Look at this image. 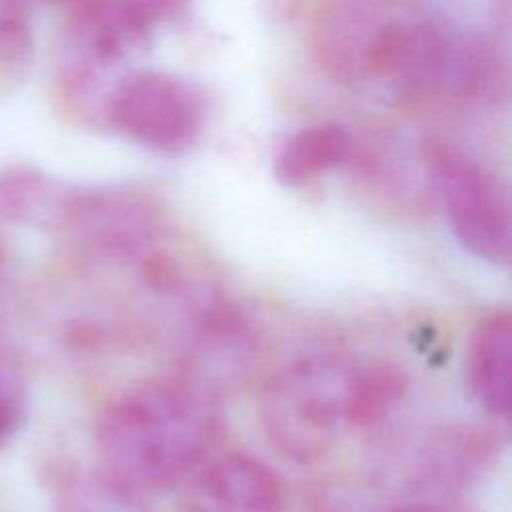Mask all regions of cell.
Instances as JSON below:
<instances>
[{
    "instance_id": "9a60e30c",
    "label": "cell",
    "mask_w": 512,
    "mask_h": 512,
    "mask_svg": "<svg viewBox=\"0 0 512 512\" xmlns=\"http://www.w3.org/2000/svg\"><path fill=\"white\" fill-rule=\"evenodd\" d=\"M386 512H438V510L428 504H422V502H412V504H402V506L390 508Z\"/></svg>"
},
{
    "instance_id": "7a4b0ae2",
    "label": "cell",
    "mask_w": 512,
    "mask_h": 512,
    "mask_svg": "<svg viewBox=\"0 0 512 512\" xmlns=\"http://www.w3.org/2000/svg\"><path fill=\"white\" fill-rule=\"evenodd\" d=\"M212 394L188 380L138 384L100 412L96 454L112 486L162 492L196 472L220 436Z\"/></svg>"
},
{
    "instance_id": "277c9868",
    "label": "cell",
    "mask_w": 512,
    "mask_h": 512,
    "mask_svg": "<svg viewBox=\"0 0 512 512\" xmlns=\"http://www.w3.org/2000/svg\"><path fill=\"white\" fill-rule=\"evenodd\" d=\"M58 84L74 112L102 124L116 86L142 66L152 26L120 0H84L66 10Z\"/></svg>"
},
{
    "instance_id": "6da1fadb",
    "label": "cell",
    "mask_w": 512,
    "mask_h": 512,
    "mask_svg": "<svg viewBox=\"0 0 512 512\" xmlns=\"http://www.w3.org/2000/svg\"><path fill=\"white\" fill-rule=\"evenodd\" d=\"M312 56L336 84L394 110L444 104L448 32L402 0H328L312 24Z\"/></svg>"
},
{
    "instance_id": "3957f363",
    "label": "cell",
    "mask_w": 512,
    "mask_h": 512,
    "mask_svg": "<svg viewBox=\"0 0 512 512\" xmlns=\"http://www.w3.org/2000/svg\"><path fill=\"white\" fill-rule=\"evenodd\" d=\"M398 378L386 370H362L330 354L294 360L264 384L260 422L286 458L310 464L328 456L346 434L382 414Z\"/></svg>"
},
{
    "instance_id": "8992f818",
    "label": "cell",
    "mask_w": 512,
    "mask_h": 512,
    "mask_svg": "<svg viewBox=\"0 0 512 512\" xmlns=\"http://www.w3.org/2000/svg\"><path fill=\"white\" fill-rule=\"evenodd\" d=\"M206 104L186 78L140 66L106 102L102 124L120 136L160 154H182L202 136Z\"/></svg>"
},
{
    "instance_id": "5b68a950",
    "label": "cell",
    "mask_w": 512,
    "mask_h": 512,
    "mask_svg": "<svg viewBox=\"0 0 512 512\" xmlns=\"http://www.w3.org/2000/svg\"><path fill=\"white\" fill-rule=\"evenodd\" d=\"M424 164L460 246L488 264L506 266L512 248L506 184L480 160L448 144L428 146Z\"/></svg>"
},
{
    "instance_id": "2e32d148",
    "label": "cell",
    "mask_w": 512,
    "mask_h": 512,
    "mask_svg": "<svg viewBox=\"0 0 512 512\" xmlns=\"http://www.w3.org/2000/svg\"><path fill=\"white\" fill-rule=\"evenodd\" d=\"M34 2V0H32ZM40 2H46V4H52V6H60V8H64V10H70V8H74L76 4H80V2H84V0H40Z\"/></svg>"
},
{
    "instance_id": "5bb4252c",
    "label": "cell",
    "mask_w": 512,
    "mask_h": 512,
    "mask_svg": "<svg viewBox=\"0 0 512 512\" xmlns=\"http://www.w3.org/2000/svg\"><path fill=\"white\" fill-rule=\"evenodd\" d=\"M130 10H134L148 26H156L168 22L182 14L190 0H120Z\"/></svg>"
},
{
    "instance_id": "ba28073f",
    "label": "cell",
    "mask_w": 512,
    "mask_h": 512,
    "mask_svg": "<svg viewBox=\"0 0 512 512\" xmlns=\"http://www.w3.org/2000/svg\"><path fill=\"white\" fill-rule=\"evenodd\" d=\"M280 478L248 454H228L196 474L180 512H282Z\"/></svg>"
},
{
    "instance_id": "30bf717a",
    "label": "cell",
    "mask_w": 512,
    "mask_h": 512,
    "mask_svg": "<svg viewBox=\"0 0 512 512\" xmlns=\"http://www.w3.org/2000/svg\"><path fill=\"white\" fill-rule=\"evenodd\" d=\"M350 132L336 122H318L294 132L272 162L274 178L288 188L304 186L348 160Z\"/></svg>"
},
{
    "instance_id": "4fadbf2b",
    "label": "cell",
    "mask_w": 512,
    "mask_h": 512,
    "mask_svg": "<svg viewBox=\"0 0 512 512\" xmlns=\"http://www.w3.org/2000/svg\"><path fill=\"white\" fill-rule=\"evenodd\" d=\"M24 412V384L8 360L0 358V446L20 430Z\"/></svg>"
},
{
    "instance_id": "8fae6325",
    "label": "cell",
    "mask_w": 512,
    "mask_h": 512,
    "mask_svg": "<svg viewBox=\"0 0 512 512\" xmlns=\"http://www.w3.org/2000/svg\"><path fill=\"white\" fill-rule=\"evenodd\" d=\"M70 194L40 170L6 168L0 172V220L22 226L60 224Z\"/></svg>"
},
{
    "instance_id": "e0dca14e",
    "label": "cell",
    "mask_w": 512,
    "mask_h": 512,
    "mask_svg": "<svg viewBox=\"0 0 512 512\" xmlns=\"http://www.w3.org/2000/svg\"><path fill=\"white\" fill-rule=\"evenodd\" d=\"M2 262H4V258H2V250H0V270H2Z\"/></svg>"
},
{
    "instance_id": "7c38bea8",
    "label": "cell",
    "mask_w": 512,
    "mask_h": 512,
    "mask_svg": "<svg viewBox=\"0 0 512 512\" xmlns=\"http://www.w3.org/2000/svg\"><path fill=\"white\" fill-rule=\"evenodd\" d=\"M32 0H0V66L20 74L34 54Z\"/></svg>"
},
{
    "instance_id": "52a82bcc",
    "label": "cell",
    "mask_w": 512,
    "mask_h": 512,
    "mask_svg": "<svg viewBox=\"0 0 512 512\" xmlns=\"http://www.w3.org/2000/svg\"><path fill=\"white\" fill-rule=\"evenodd\" d=\"M58 226L90 252L126 256L158 232L160 210L136 190L72 192Z\"/></svg>"
},
{
    "instance_id": "9c48e42d",
    "label": "cell",
    "mask_w": 512,
    "mask_h": 512,
    "mask_svg": "<svg viewBox=\"0 0 512 512\" xmlns=\"http://www.w3.org/2000/svg\"><path fill=\"white\" fill-rule=\"evenodd\" d=\"M512 320L506 310L488 314L472 332L468 386L476 402L494 418L510 414Z\"/></svg>"
}]
</instances>
